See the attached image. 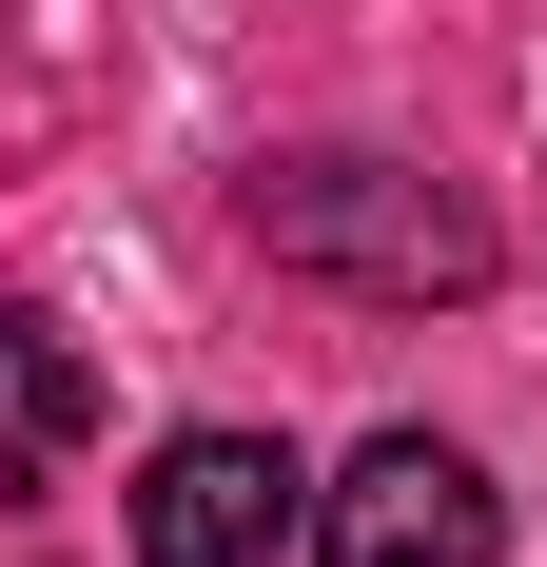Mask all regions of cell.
<instances>
[{"label": "cell", "instance_id": "6da1fadb", "mask_svg": "<svg viewBox=\"0 0 547 567\" xmlns=\"http://www.w3.org/2000/svg\"><path fill=\"white\" fill-rule=\"evenodd\" d=\"M235 216H255L274 275H313V293H372V313H450V293H489L508 275V235L450 196L431 157H255L235 176Z\"/></svg>", "mask_w": 547, "mask_h": 567}, {"label": "cell", "instance_id": "7a4b0ae2", "mask_svg": "<svg viewBox=\"0 0 547 567\" xmlns=\"http://www.w3.org/2000/svg\"><path fill=\"white\" fill-rule=\"evenodd\" d=\"M313 567H508V489L450 431H372L313 489Z\"/></svg>", "mask_w": 547, "mask_h": 567}, {"label": "cell", "instance_id": "3957f363", "mask_svg": "<svg viewBox=\"0 0 547 567\" xmlns=\"http://www.w3.org/2000/svg\"><path fill=\"white\" fill-rule=\"evenodd\" d=\"M293 528V451L274 431H176L137 470V567H274Z\"/></svg>", "mask_w": 547, "mask_h": 567}, {"label": "cell", "instance_id": "277c9868", "mask_svg": "<svg viewBox=\"0 0 547 567\" xmlns=\"http://www.w3.org/2000/svg\"><path fill=\"white\" fill-rule=\"evenodd\" d=\"M79 431H99V352L59 333L40 293H0V451H20V470H59Z\"/></svg>", "mask_w": 547, "mask_h": 567}]
</instances>
